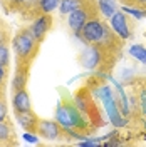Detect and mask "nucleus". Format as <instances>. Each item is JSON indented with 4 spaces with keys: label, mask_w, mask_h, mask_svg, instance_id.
Listing matches in <instances>:
<instances>
[{
    "label": "nucleus",
    "mask_w": 146,
    "mask_h": 147,
    "mask_svg": "<svg viewBox=\"0 0 146 147\" xmlns=\"http://www.w3.org/2000/svg\"><path fill=\"white\" fill-rule=\"evenodd\" d=\"M77 37L84 42V45L99 47L101 50L114 55V57L121 55V50H123V45H124V40L113 30L111 25L106 24L104 18H101V15L92 17L82 27L81 34Z\"/></svg>",
    "instance_id": "f257e3e1"
},
{
    "label": "nucleus",
    "mask_w": 146,
    "mask_h": 147,
    "mask_svg": "<svg viewBox=\"0 0 146 147\" xmlns=\"http://www.w3.org/2000/svg\"><path fill=\"white\" fill-rule=\"evenodd\" d=\"M55 120L67 130L69 139H76V140H84L91 137V134L96 130L91 120L87 119V115L76 105L74 99L69 97L61 99L55 109Z\"/></svg>",
    "instance_id": "f03ea898"
},
{
    "label": "nucleus",
    "mask_w": 146,
    "mask_h": 147,
    "mask_svg": "<svg viewBox=\"0 0 146 147\" xmlns=\"http://www.w3.org/2000/svg\"><path fill=\"white\" fill-rule=\"evenodd\" d=\"M12 50H14V59H15L14 70L30 72L32 64L35 62L39 50H40V42L34 37L29 27H22L12 37Z\"/></svg>",
    "instance_id": "7ed1b4c3"
},
{
    "label": "nucleus",
    "mask_w": 146,
    "mask_h": 147,
    "mask_svg": "<svg viewBox=\"0 0 146 147\" xmlns=\"http://www.w3.org/2000/svg\"><path fill=\"white\" fill-rule=\"evenodd\" d=\"M72 99L76 102V105L87 115V119L91 120V124L94 125V129H99L101 125H104V119H102L101 109H98L96 102L92 99V90H91L89 85H86V87H82L79 90H76Z\"/></svg>",
    "instance_id": "20e7f679"
},
{
    "label": "nucleus",
    "mask_w": 146,
    "mask_h": 147,
    "mask_svg": "<svg viewBox=\"0 0 146 147\" xmlns=\"http://www.w3.org/2000/svg\"><path fill=\"white\" fill-rule=\"evenodd\" d=\"M94 92L101 97V100L104 104V110L108 114L109 120L113 122L114 127H124L128 124V120L123 117V112L119 109V104H118V97L114 95V92L111 90V87H108L106 84H98V87L94 89Z\"/></svg>",
    "instance_id": "39448f33"
},
{
    "label": "nucleus",
    "mask_w": 146,
    "mask_h": 147,
    "mask_svg": "<svg viewBox=\"0 0 146 147\" xmlns=\"http://www.w3.org/2000/svg\"><path fill=\"white\" fill-rule=\"evenodd\" d=\"M99 12V5H98V0H86L79 9H76L74 12L69 13L67 17V25L72 30L76 35L81 34L82 27L91 20L92 17H98Z\"/></svg>",
    "instance_id": "423d86ee"
},
{
    "label": "nucleus",
    "mask_w": 146,
    "mask_h": 147,
    "mask_svg": "<svg viewBox=\"0 0 146 147\" xmlns=\"http://www.w3.org/2000/svg\"><path fill=\"white\" fill-rule=\"evenodd\" d=\"M129 82V102L133 104L134 114L146 119V79H134Z\"/></svg>",
    "instance_id": "0eeeda50"
},
{
    "label": "nucleus",
    "mask_w": 146,
    "mask_h": 147,
    "mask_svg": "<svg viewBox=\"0 0 146 147\" xmlns=\"http://www.w3.org/2000/svg\"><path fill=\"white\" fill-rule=\"evenodd\" d=\"M37 136L47 140H69V134L57 120L52 119H39Z\"/></svg>",
    "instance_id": "6e6552de"
},
{
    "label": "nucleus",
    "mask_w": 146,
    "mask_h": 147,
    "mask_svg": "<svg viewBox=\"0 0 146 147\" xmlns=\"http://www.w3.org/2000/svg\"><path fill=\"white\" fill-rule=\"evenodd\" d=\"M5 9L24 20H34L39 17V0H7Z\"/></svg>",
    "instance_id": "1a4fd4ad"
},
{
    "label": "nucleus",
    "mask_w": 146,
    "mask_h": 147,
    "mask_svg": "<svg viewBox=\"0 0 146 147\" xmlns=\"http://www.w3.org/2000/svg\"><path fill=\"white\" fill-rule=\"evenodd\" d=\"M109 25L113 27V30L118 34L123 40H128L133 37V27H131V22H129L126 12L123 9H118L113 15L109 17Z\"/></svg>",
    "instance_id": "9d476101"
},
{
    "label": "nucleus",
    "mask_w": 146,
    "mask_h": 147,
    "mask_svg": "<svg viewBox=\"0 0 146 147\" xmlns=\"http://www.w3.org/2000/svg\"><path fill=\"white\" fill-rule=\"evenodd\" d=\"M52 25H54V18H52V15H50V13H42V15L35 17L32 22H30L29 28H30V32L34 34V37L42 44L44 38L47 37V34H49V30L52 28Z\"/></svg>",
    "instance_id": "9b49d317"
},
{
    "label": "nucleus",
    "mask_w": 146,
    "mask_h": 147,
    "mask_svg": "<svg viewBox=\"0 0 146 147\" xmlns=\"http://www.w3.org/2000/svg\"><path fill=\"white\" fill-rule=\"evenodd\" d=\"M15 120L18 122V125L27 130V132H34L37 134V125H39V117L34 110L30 109L27 112H18V114H14Z\"/></svg>",
    "instance_id": "f8f14e48"
},
{
    "label": "nucleus",
    "mask_w": 146,
    "mask_h": 147,
    "mask_svg": "<svg viewBox=\"0 0 146 147\" xmlns=\"http://www.w3.org/2000/svg\"><path fill=\"white\" fill-rule=\"evenodd\" d=\"M18 140L10 117L0 122V146H17Z\"/></svg>",
    "instance_id": "ddd939ff"
},
{
    "label": "nucleus",
    "mask_w": 146,
    "mask_h": 147,
    "mask_svg": "<svg viewBox=\"0 0 146 147\" xmlns=\"http://www.w3.org/2000/svg\"><path fill=\"white\" fill-rule=\"evenodd\" d=\"M12 107H14V114L27 112V110L32 109V104H30V97H29L27 89H22V90L14 92V97H12Z\"/></svg>",
    "instance_id": "4468645a"
},
{
    "label": "nucleus",
    "mask_w": 146,
    "mask_h": 147,
    "mask_svg": "<svg viewBox=\"0 0 146 147\" xmlns=\"http://www.w3.org/2000/svg\"><path fill=\"white\" fill-rule=\"evenodd\" d=\"M29 75H30V72H27V70H14V77H12V92L27 89Z\"/></svg>",
    "instance_id": "2eb2a0df"
},
{
    "label": "nucleus",
    "mask_w": 146,
    "mask_h": 147,
    "mask_svg": "<svg viewBox=\"0 0 146 147\" xmlns=\"http://www.w3.org/2000/svg\"><path fill=\"white\" fill-rule=\"evenodd\" d=\"M84 2L86 0H61L59 12H61V15H69L71 12H74L76 9H79Z\"/></svg>",
    "instance_id": "dca6fc26"
},
{
    "label": "nucleus",
    "mask_w": 146,
    "mask_h": 147,
    "mask_svg": "<svg viewBox=\"0 0 146 147\" xmlns=\"http://www.w3.org/2000/svg\"><path fill=\"white\" fill-rule=\"evenodd\" d=\"M61 0H39V15L42 13H52L55 9H59Z\"/></svg>",
    "instance_id": "f3484780"
},
{
    "label": "nucleus",
    "mask_w": 146,
    "mask_h": 147,
    "mask_svg": "<svg viewBox=\"0 0 146 147\" xmlns=\"http://www.w3.org/2000/svg\"><path fill=\"white\" fill-rule=\"evenodd\" d=\"M98 5H99V12L104 15L106 18H109L114 12H116V3L113 0H98Z\"/></svg>",
    "instance_id": "a211bd4d"
},
{
    "label": "nucleus",
    "mask_w": 146,
    "mask_h": 147,
    "mask_svg": "<svg viewBox=\"0 0 146 147\" xmlns=\"http://www.w3.org/2000/svg\"><path fill=\"white\" fill-rule=\"evenodd\" d=\"M129 55H131L133 59L139 60L141 64L146 65V47L139 45V44H136V45H131V47H129Z\"/></svg>",
    "instance_id": "6ab92c4d"
},
{
    "label": "nucleus",
    "mask_w": 146,
    "mask_h": 147,
    "mask_svg": "<svg viewBox=\"0 0 146 147\" xmlns=\"http://www.w3.org/2000/svg\"><path fill=\"white\" fill-rule=\"evenodd\" d=\"M9 77H10V65L0 64V92H7Z\"/></svg>",
    "instance_id": "aec40b11"
},
{
    "label": "nucleus",
    "mask_w": 146,
    "mask_h": 147,
    "mask_svg": "<svg viewBox=\"0 0 146 147\" xmlns=\"http://www.w3.org/2000/svg\"><path fill=\"white\" fill-rule=\"evenodd\" d=\"M9 117V104H7V95L5 92H0V122Z\"/></svg>",
    "instance_id": "412c9836"
},
{
    "label": "nucleus",
    "mask_w": 146,
    "mask_h": 147,
    "mask_svg": "<svg viewBox=\"0 0 146 147\" xmlns=\"http://www.w3.org/2000/svg\"><path fill=\"white\" fill-rule=\"evenodd\" d=\"M123 10H124L126 13H129V15L136 17V18H146V9H139V7H134V5H133V7L124 5Z\"/></svg>",
    "instance_id": "4be33fe9"
},
{
    "label": "nucleus",
    "mask_w": 146,
    "mask_h": 147,
    "mask_svg": "<svg viewBox=\"0 0 146 147\" xmlns=\"http://www.w3.org/2000/svg\"><path fill=\"white\" fill-rule=\"evenodd\" d=\"M0 64L10 65V50H9V44H0Z\"/></svg>",
    "instance_id": "5701e85b"
},
{
    "label": "nucleus",
    "mask_w": 146,
    "mask_h": 147,
    "mask_svg": "<svg viewBox=\"0 0 146 147\" xmlns=\"http://www.w3.org/2000/svg\"><path fill=\"white\" fill-rule=\"evenodd\" d=\"M24 139H25L27 142H30V144H35V142H39L37 134H34V132H27V130H24Z\"/></svg>",
    "instance_id": "b1692460"
},
{
    "label": "nucleus",
    "mask_w": 146,
    "mask_h": 147,
    "mask_svg": "<svg viewBox=\"0 0 146 147\" xmlns=\"http://www.w3.org/2000/svg\"><path fill=\"white\" fill-rule=\"evenodd\" d=\"M133 5L139 9H146V0H133Z\"/></svg>",
    "instance_id": "393cba45"
},
{
    "label": "nucleus",
    "mask_w": 146,
    "mask_h": 147,
    "mask_svg": "<svg viewBox=\"0 0 146 147\" xmlns=\"http://www.w3.org/2000/svg\"><path fill=\"white\" fill-rule=\"evenodd\" d=\"M121 3H124V5H133V0H119Z\"/></svg>",
    "instance_id": "a878e982"
}]
</instances>
